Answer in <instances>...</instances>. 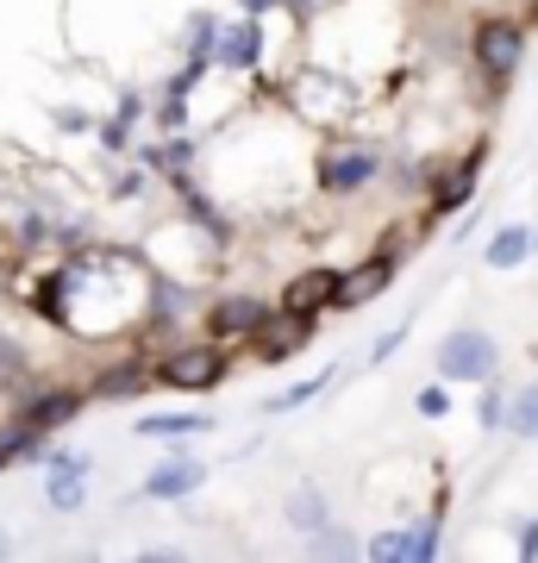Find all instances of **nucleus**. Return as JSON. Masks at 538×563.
Returning a JSON list of instances; mask_svg holds the SVG:
<instances>
[{"instance_id": "obj_15", "label": "nucleus", "mask_w": 538, "mask_h": 563, "mask_svg": "<svg viewBox=\"0 0 538 563\" xmlns=\"http://www.w3.org/2000/svg\"><path fill=\"white\" fill-rule=\"evenodd\" d=\"M288 520H295L300 532H314V526H326V501H319L314 488H295V495H288Z\"/></svg>"}, {"instance_id": "obj_22", "label": "nucleus", "mask_w": 538, "mask_h": 563, "mask_svg": "<svg viewBox=\"0 0 538 563\" xmlns=\"http://www.w3.org/2000/svg\"><path fill=\"white\" fill-rule=\"evenodd\" d=\"M32 444H39V432H25V439H7V432H0V463H13L20 451H32Z\"/></svg>"}, {"instance_id": "obj_13", "label": "nucleus", "mask_w": 538, "mask_h": 563, "mask_svg": "<svg viewBox=\"0 0 538 563\" xmlns=\"http://www.w3.org/2000/svg\"><path fill=\"white\" fill-rule=\"evenodd\" d=\"M257 57V25H232L220 38V63L226 69H244V63Z\"/></svg>"}, {"instance_id": "obj_23", "label": "nucleus", "mask_w": 538, "mask_h": 563, "mask_svg": "<svg viewBox=\"0 0 538 563\" xmlns=\"http://www.w3.org/2000/svg\"><path fill=\"white\" fill-rule=\"evenodd\" d=\"M419 413H432V420H439V413H444V388H426V395H419Z\"/></svg>"}, {"instance_id": "obj_20", "label": "nucleus", "mask_w": 538, "mask_h": 563, "mask_svg": "<svg viewBox=\"0 0 538 563\" xmlns=\"http://www.w3.org/2000/svg\"><path fill=\"white\" fill-rule=\"evenodd\" d=\"M470 181H476V176H470V169H451V181H444V188H439V207H458L463 195H470Z\"/></svg>"}, {"instance_id": "obj_2", "label": "nucleus", "mask_w": 538, "mask_h": 563, "mask_svg": "<svg viewBox=\"0 0 538 563\" xmlns=\"http://www.w3.org/2000/svg\"><path fill=\"white\" fill-rule=\"evenodd\" d=\"M519 57H526V32L507 20H482L476 25V63H482V76H495L507 81L519 69Z\"/></svg>"}, {"instance_id": "obj_1", "label": "nucleus", "mask_w": 538, "mask_h": 563, "mask_svg": "<svg viewBox=\"0 0 538 563\" xmlns=\"http://www.w3.org/2000/svg\"><path fill=\"white\" fill-rule=\"evenodd\" d=\"M439 376L444 383H488L495 376V339L482 325H458L439 344Z\"/></svg>"}, {"instance_id": "obj_17", "label": "nucleus", "mask_w": 538, "mask_h": 563, "mask_svg": "<svg viewBox=\"0 0 538 563\" xmlns=\"http://www.w3.org/2000/svg\"><path fill=\"white\" fill-rule=\"evenodd\" d=\"M139 388H144L139 369H107V376H100V395H107V401H125V395H139Z\"/></svg>"}, {"instance_id": "obj_4", "label": "nucleus", "mask_w": 538, "mask_h": 563, "mask_svg": "<svg viewBox=\"0 0 538 563\" xmlns=\"http://www.w3.org/2000/svg\"><path fill=\"white\" fill-rule=\"evenodd\" d=\"M339 288H344L339 276H326V269H314V276H295V282H288V295H282V307H288L295 320H307L314 307L339 301Z\"/></svg>"}, {"instance_id": "obj_16", "label": "nucleus", "mask_w": 538, "mask_h": 563, "mask_svg": "<svg viewBox=\"0 0 538 563\" xmlns=\"http://www.w3.org/2000/svg\"><path fill=\"white\" fill-rule=\"evenodd\" d=\"M200 413H169V420H139L144 439H188V432H200Z\"/></svg>"}, {"instance_id": "obj_21", "label": "nucleus", "mask_w": 538, "mask_h": 563, "mask_svg": "<svg viewBox=\"0 0 538 563\" xmlns=\"http://www.w3.org/2000/svg\"><path fill=\"white\" fill-rule=\"evenodd\" d=\"M314 551H326V558H344V551H358V544L344 539V532H319V539H314Z\"/></svg>"}, {"instance_id": "obj_12", "label": "nucleus", "mask_w": 538, "mask_h": 563, "mask_svg": "<svg viewBox=\"0 0 538 563\" xmlns=\"http://www.w3.org/2000/svg\"><path fill=\"white\" fill-rule=\"evenodd\" d=\"M76 413V395H44V401L25 407V432H51V426H63Z\"/></svg>"}, {"instance_id": "obj_7", "label": "nucleus", "mask_w": 538, "mask_h": 563, "mask_svg": "<svg viewBox=\"0 0 538 563\" xmlns=\"http://www.w3.org/2000/svg\"><path fill=\"white\" fill-rule=\"evenodd\" d=\"M370 176H376V157H363V151H351V157H332L326 169H319V181H326L332 195H351V188H363Z\"/></svg>"}, {"instance_id": "obj_14", "label": "nucleus", "mask_w": 538, "mask_h": 563, "mask_svg": "<svg viewBox=\"0 0 538 563\" xmlns=\"http://www.w3.org/2000/svg\"><path fill=\"white\" fill-rule=\"evenodd\" d=\"M507 426H514L519 439H538V388H519L514 401H507Z\"/></svg>"}, {"instance_id": "obj_10", "label": "nucleus", "mask_w": 538, "mask_h": 563, "mask_svg": "<svg viewBox=\"0 0 538 563\" xmlns=\"http://www.w3.org/2000/svg\"><path fill=\"white\" fill-rule=\"evenodd\" d=\"M81 470H88V457H63L51 470V507H81Z\"/></svg>"}, {"instance_id": "obj_24", "label": "nucleus", "mask_w": 538, "mask_h": 563, "mask_svg": "<svg viewBox=\"0 0 538 563\" xmlns=\"http://www.w3.org/2000/svg\"><path fill=\"white\" fill-rule=\"evenodd\" d=\"M519 558H538V520L526 526V532H519Z\"/></svg>"}, {"instance_id": "obj_18", "label": "nucleus", "mask_w": 538, "mask_h": 563, "mask_svg": "<svg viewBox=\"0 0 538 563\" xmlns=\"http://www.w3.org/2000/svg\"><path fill=\"white\" fill-rule=\"evenodd\" d=\"M326 383H332V369H326V376H314V383H300V388H288V395H276V401H270V407H276V413H288V407H300V401H314V395H319V388H326Z\"/></svg>"}, {"instance_id": "obj_6", "label": "nucleus", "mask_w": 538, "mask_h": 563, "mask_svg": "<svg viewBox=\"0 0 538 563\" xmlns=\"http://www.w3.org/2000/svg\"><path fill=\"white\" fill-rule=\"evenodd\" d=\"M195 488H200V463L176 457V463H157V470H151L144 495H151V501H176V495H195Z\"/></svg>"}, {"instance_id": "obj_9", "label": "nucleus", "mask_w": 538, "mask_h": 563, "mask_svg": "<svg viewBox=\"0 0 538 563\" xmlns=\"http://www.w3.org/2000/svg\"><path fill=\"white\" fill-rule=\"evenodd\" d=\"M388 276H395L388 263H363L358 276H351V282L339 288V301H344V307H363V301H376L382 288H388Z\"/></svg>"}, {"instance_id": "obj_11", "label": "nucleus", "mask_w": 538, "mask_h": 563, "mask_svg": "<svg viewBox=\"0 0 538 563\" xmlns=\"http://www.w3.org/2000/svg\"><path fill=\"white\" fill-rule=\"evenodd\" d=\"M263 320H270L263 301H220L213 307V325H220V332H257Z\"/></svg>"}, {"instance_id": "obj_19", "label": "nucleus", "mask_w": 538, "mask_h": 563, "mask_svg": "<svg viewBox=\"0 0 538 563\" xmlns=\"http://www.w3.org/2000/svg\"><path fill=\"white\" fill-rule=\"evenodd\" d=\"M300 332H307V325H295V332H276V339L263 332V339H257V351H263V357H288V351L300 344Z\"/></svg>"}, {"instance_id": "obj_5", "label": "nucleus", "mask_w": 538, "mask_h": 563, "mask_svg": "<svg viewBox=\"0 0 538 563\" xmlns=\"http://www.w3.org/2000/svg\"><path fill=\"white\" fill-rule=\"evenodd\" d=\"M439 551V526L426 520L414 526V532H382V539H370V558H432Z\"/></svg>"}, {"instance_id": "obj_3", "label": "nucleus", "mask_w": 538, "mask_h": 563, "mask_svg": "<svg viewBox=\"0 0 538 563\" xmlns=\"http://www.w3.org/2000/svg\"><path fill=\"white\" fill-rule=\"evenodd\" d=\"M226 376V351H213V344H195V351H169L157 369V383L169 388H213Z\"/></svg>"}, {"instance_id": "obj_8", "label": "nucleus", "mask_w": 538, "mask_h": 563, "mask_svg": "<svg viewBox=\"0 0 538 563\" xmlns=\"http://www.w3.org/2000/svg\"><path fill=\"white\" fill-rule=\"evenodd\" d=\"M526 251H532V232H526V225H501L495 239H488V263H495V269H519Z\"/></svg>"}]
</instances>
